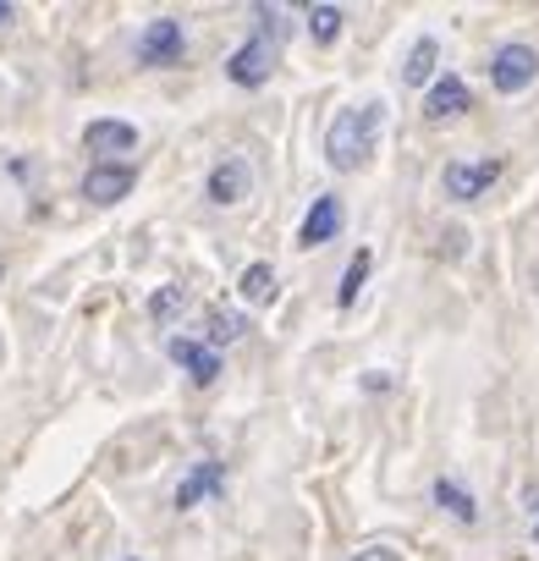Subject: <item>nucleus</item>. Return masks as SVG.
<instances>
[{"mask_svg":"<svg viewBox=\"0 0 539 561\" xmlns=\"http://www.w3.org/2000/svg\"><path fill=\"white\" fill-rule=\"evenodd\" d=\"M435 61H440V45L424 34V39H413V50H408V61H402V83H435Z\"/></svg>","mask_w":539,"mask_h":561,"instance_id":"obj_15","label":"nucleus"},{"mask_svg":"<svg viewBox=\"0 0 539 561\" xmlns=\"http://www.w3.org/2000/svg\"><path fill=\"white\" fill-rule=\"evenodd\" d=\"M248 187H253V165H248L242 154H226V160L209 171V182H204L209 204H242Z\"/></svg>","mask_w":539,"mask_h":561,"instance_id":"obj_7","label":"nucleus"},{"mask_svg":"<svg viewBox=\"0 0 539 561\" xmlns=\"http://www.w3.org/2000/svg\"><path fill=\"white\" fill-rule=\"evenodd\" d=\"M303 18H309L314 45H336V34H342V7H309Z\"/></svg>","mask_w":539,"mask_h":561,"instance_id":"obj_19","label":"nucleus"},{"mask_svg":"<svg viewBox=\"0 0 539 561\" xmlns=\"http://www.w3.org/2000/svg\"><path fill=\"white\" fill-rule=\"evenodd\" d=\"M171 358L187 369V380H193V386H215V380H220V353H209L204 342L171 336Z\"/></svg>","mask_w":539,"mask_h":561,"instance_id":"obj_11","label":"nucleus"},{"mask_svg":"<svg viewBox=\"0 0 539 561\" xmlns=\"http://www.w3.org/2000/svg\"><path fill=\"white\" fill-rule=\"evenodd\" d=\"M220 490H226V468L220 462H193V473L176 484V506L187 512L198 495H220Z\"/></svg>","mask_w":539,"mask_h":561,"instance_id":"obj_12","label":"nucleus"},{"mask_svg":"<svg viewBox=\"0 0 539 561\" xmlns=\"http://www.w3.org/2000/svg\"><path fill=\"white\" fill-rule=\"evenodd\" d=\"M435 501L451 512V517H462V523H473L479 517V506H473V495L457 484V479H435Z\"/></svg>","mask_w":539,"mask_h":561,"instance_id":"obj_18","label":"nucleus"},{"mask_svg":"<svg viewBox=\"0 0 539 561\" xmlns=\"http://www.w3.org/2000/svg\"><path fill=\"white\" fill-rule=\"evenodd\" d=\"M342 220H347L342 198H336V193H320V198L309 204L303 226H298V248H320V242H331V237L342 231Z\"/></svg>","mask_w":539,"mask_h":561,"instance_id":"obj_8","label":"nucleus"},{"mask_svg":"<svg viewBox=\"0 0 539 561\" xmlns=\"http://www.w3.org/2000/svg\"><path fill=\"white\" fill-rule=\"evenodd\" d=\"M369 264H375V253H369V248H358V253L347 259V270H342V287H336V304H342V309H353L358 287L369 280Z\"/></svg>","mask_w":539,"mask_h":561,"instance_id":"obj_16","label":"nucleus"},{"mask_svg":"<svg viewBox=\"0 0 539 561\" xmlns=\"http://www.w3.org/2000/svg\"><path fill=\"white\" fill-rule=\"evenodd\" d=\"M187 56V34L176 18H154L144 34H138V61L144 67H176Z\"/></svg>","mask_w":539,"mask_h":561,"instance_id":"obj_6","label":"nucleus"},{"mask_svg":"<svg viewBox=\"0 0 539 561\" xmlns=\"http://www.w3.org/2000/svg\"><path fill=\"white\" fill-rule=\"evenodd\" d=\"M440 182H446V198L473 204V198H484V193L501 182V160H495V154H479V160H451Z\"/></svg>","mask_w":539,"mask_h":561,"instance_id":"obj_5","label":"nucleus"},{"mask_svg":"<svg viewBox=\"0 0 539 561\" xmlns=\"http://www.w3.org/2000/svg\"><path fill=\"white\" fill-rule=\"evenodd\" d=\"M347 561H408L402 550H391V545H364V550H353Z\"/></svg>","mask_w":539,"mask_h":561,"instance_id":"obj_20","label":"nucleus"},{"mask_svg":"<svg viewBox=\"0 0 539 561\" xmlns=\"http://www.w3.org/2000/svg\"><path fill=\"white\" fill-rule=\"evenodd\" d=\"M534 78H539V50L534 45L512 39L490 56V89L495 94H523V89H534Z\"/></svg>","mask_w":539,"mask_h":561,"instance_id":"obj_2","label":"nucleus"},{"mask_svg":"<svg viewBox=\"0 0 539 561\" xmlns=\"http://www.w3.org/2000/svg\"><path fill=\"white\" fill-rule=\"evenodd\" d=\"M12 18H18V12H12V7H0V28H7V23H12Z\"/></svg>","mask_w":539,"mask_h":561,"instance_id":"obj_21","label":"nucleus"},{"mask_svg":"<svg viewBox=\"0 0 539 561\" xmlns=\"http://www.w3.org/2000/svg\"><path fill=\"white\" fill-rule=\"evenodd\" d=\"M237 293H242V304H276V293H282V275H276V264H248L242 270V280H237Z\"/></svg>","mask_w":539,"mask_h":561,"instance_id":"obj_13","label":"nucleus"},{"mask_svg":"<svg viewBox=\"0 0 539 561\" xmlns=\"http://www.w3.org/2000/svg\"><path fill=\"white\" fill-rule=\"evenodd\" d=\"M204 336H209V342H204L209 353H215V347H231V342L248 336V320H242L237 309H209V314H204Z\"/></svg>","mask_w":539,"mask_h":561,"instance_id":"obj_14","label":"nucleus"},{"mask_svg":"<svg viewBox=\"0 0 539 561\" xmlns=\"http://www.w3.org/2000/svg\"><path fill=\"white\" fill-rule=\"evenodd\" d=\"M534 545H539V523H534Z\"/></svg>","mask_w":539,"mask_h":561,"instance_id":"obj_22","label":"nucleus"},{"mask_svg":"<svg viewBox=\"0 0 539 561\" xmlns=\"http://www.w3.org/2000/svg\"><path fill=\"white\" fill-rule=\"evenodd\" d=\"M187 314V287H160L154 298H149V320L154 325H176Z\"/></svg>","mask_w":539,"mask_h":561,"instance_id":"obj_17","label":"nucleus"},{"mask_svg":"<svg viewBox=\"0 0 539 561\" xmlns=\"http://www.w3.org/2000/svg\"><path fill=\"white\" fill-rule=\"evenodd\" d=\"M276 61H282V45L270 39V34H253V39L226 61V78H231L237 89H264L270 72H276Z\"/></svg>","mask_w":539,"mask_h":561,"instance_id":"obj_3","label":"nucleus"},{"mask_svg":"<svg viewBox=\"0 0 539 561\" xmlns=\"http://www.w3.org/2000/svg\"><path fill=\"white\" fill-rule=\"evenodd\" d=\"M380 127H386V105H380V100H369L364 111H342V116L331 122V133H325V160H331L336 171H358V165L375 154Z\"/></svg>","mask_w":539,"mask_h":561,"instance_id":"obj_1","label":"nucleus"},{"mask_svg":"<svg viewBox=\"0 0 539 561\" xmlns=\"http://www.w3.org/2000/svg\"><path fill=\"white\" fill-rule=\"evenodd\" d=\"M83 149L94 154V165H127V154L138 149V127L116 122V116H100V122L83 127Z\"/></svg>","mask_w":539,"mask_h":561,"instance_id":"obj_4","label":"nucleus"},{"mask_svg":"<svg viewBox=\"0 0 539 561\" xmlns=\"http://www.w3.org/2000/svg\"><path fill=\"white\" fill-rule=\"evenodd\" d=\"M0 270H7V264H0Z\"/></svg>","mask_w":539,"mask_h":561,"instance_id":"obj_23","label":"nucleus"},{"mask_svg":"<svg viewBox=\"0 0 539 561\" xmlns=\"http://www.w3.org/2000/svg\"><path fill=\"white\" fill-rule=\"evenodd\" d=\"M468 105H473V94H468V83H462L457 72L435 78L429 94H424V116H429V122H451V116H462Z\"/></svg>","mask_w":539,"mask_h":561,"instance_id":"obj_9","label":"nucleus"},{"mask_svg":"<svg viewBox=\"0 0 539 561\" xmlns=\"http://www.w3.org/2000/svg\"><path fill=\"white\" fill-rule=\"evenodd\" d=\"M133 182H138L133 165H94V171L83 176V198H89V204H122V198L133 193Z\"/></svg>","mask_w":539,"mask_h":561,"instance_id":"obj_10","label":"nucleus"}]
</instances>
